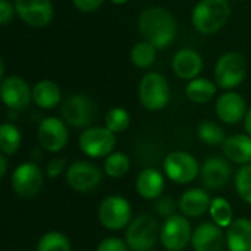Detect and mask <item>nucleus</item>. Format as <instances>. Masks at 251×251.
<instances>
[{
	"label": "nucleus",
	"instance_id": "1",
	"mask_svg": "<svg viewBox=\"0 0 251 251\" xmlns=\"http://www.w3.org/2000/svg\"><path fill=\"white\" fill-rule=\"evenodd\" d=\"M138 31L143 38L156 49H165L175 40L176 21L169 10L151 6L141 12L138 18Z\"/></svg>",
	"mask_w": 251,
	"mask_h": 251
},
{
	"label": "nucleus",
	"instance_id": "2",
	"mask_svg": "<svg viewBox=\"0 0 251 251\" xmlns=\"http://www.w3.org/2000/svg\"><path fill=\"white\" fill-rule=\"evenodd\" d=\"M229 16L228 0H200L193 10L191 21L200 34H215L228 22Z\"/></svg>",
	"mask_w": 251,
	"mask_h": 251
},
{
	"label": "nucleus",
	"instance_id": "3",
	"mask_svg": "<svg viewBox=\"0 0 251 251\" xmlns=\"http://www.w3.org/2000/svg\"><path fill=\"white\" fill-rule=\"evenodd\" d=\"M160 226L157 219L143 213L131 221L125 229V243L131 251H150L160 241Z\"/></svg>",
	"mask_w": 251,
	"mask_h": 251
},
{
	"label": "nucleus",
	"instance_id": "4",
	"mask_svg": "<svg viewBox=\"0 0 251 251\" xmlns=\"http://www.w3.org/2000/svg\"><path fill=\"white\" fill-rule=\"evenodd\" d=\"M99 221L109 231L126 229L132 221V207L122 196H107L99 206Z\"/></svg>",
	"mask_w": 251,
	"mask_h": 251
},
{
	"label": "nucleus",
	"instance_id": "5",
	"mask_svg": "<svg viewBox=\"0 0 251 251\" xmlns=\"http://www.w3.org/2000/svg\"><path fill=\"white\" fill-rule=\"evenodd\" d=\"M140 103L151 112L162 110L171 99V88L166 78L157 72H150L143 76L138 87Z\"/></svg>",
	"mask_w": 251,
	"mask_h": 251
},
{
	"label": "nucleus",
	"instance_id": "6",
	"mask_svg": "<svg viewBox=\"0 0 251 251\" xmlns=\"http://www.w3.org/2000/svg\"><path fill=\"white\" fill-rule=\"evenodd\" d=\"M200 165L197 159L187 151H171L163 160V171L168 179L175 184H191L200 175Z\"/></svg>",
	"mask_w": 251,
	"mask_h": 251
},
{
	"label": "nucleus",
	"instance_id": "7",
	"mask_svg": "<svg viewBox=\"0 0 251 251\" xmlns=\"http://www.w3.org/2000/svg\"><path fill=\"white\" fill-rule=\"evenodd\" d=\"M62 119L74 128H90L97 115V106L91 97L85 94L69 96L60 109Z\"/></svg>",
	"mask_w": 251,
	"mask_h": 251
},
{
	"label": "nucleus",
	"instance_id": "8",
	"mask_svg": "<svg viewBox=\"0 0 251 251\" xmlns=\"http://www.w3.org/2000/svg\"><path fill=\"white\" fill-rule=\"evenodd\" d=\"M79 150L93 159L107 157L116 146V134L106 126H90L78 138Z\"/></svg>",
	"mask_w": 251,
	"mask_h": 251
},
{
	"label": "nucleus",
	"instance_id": "9",
	"mask_svg": "<svg viewBox=\"0 0 251 251\" xmlns=\"http://www.w3.org/2000/svg\"><path fill=\"white\" fill-rule=\"evenodd\" d=\"M247 74V65L240 53L228 51L219 57L215 66V81L216 85L231 91L238 87Z\"/></svg>",
	"mask_w": 251,
	"mask_h": 251
},
{
	"label": "nucleus",
	"instance_id": "10",
	"mask_svg": "<svg viewBox=\"0 0 251 251\" xmlns=\"http://www.w3.org/2000/svg\"><path fill=\"white\" fill-rule=\"evenodd\" d=\"M103 172L97 165L87 160H76L65 171L66 184L76 193H90L103 181Z\"/></svg>",
	"mask_w": 251,
	"mask_h": 251
},
{
	"label": "nucleus",
	"instance_id": "11",
	"mask_svg": "<svg viewBox=\"0 0 251 251\" xmlns=\"http://www.w3.org/2000/svg\"><path fill=\"white\" fill-rule=\"evenodd\" d=\"M193 228L184 215H174L160 226V243L168 251H182L191 243Z\"/></svg>",
	"mask_w": 251,
	"mask_h": 251
},
{
	"label": "nucleus",
	"instance_id": "12",
	"mask_svg": "<svg viewBox=\"0 0 251 251\" xmlns=\"http://www.w3.org/2000/svg\"><path fill=\"white\" fill-rule=\"evenodd\" d=\"M43 182L44 176L40 166L34 162H24L15 168L10 185L18 197L28 200L35 197L41 191Z\"/></svg>",
	"mask_w": 251,
	"mask_h": 251
},
{
	"label": "nucleus",
	"instance_id": "13",
	"mask_svg": "<svg viewBox=\"0 0 251 251\" xmlns=\"http://www.w3.org/2000/svg\"><path fill=\"white\" fill-rule=\"evenodd\" d=\"M37 138L40 146L49 153H59L62 151L69 140L68 125L63 119L56 116L44 118L37 129Z\"/></svg>",
	"mask_w": 251,
	"mask_h": 251
},
{
	"label": "nucleus",
	"instance_id": "14",
	"mask_svg": "<svg viewBox=\"0 0 251 251\" xmlns=\"http://www.w3.org/2000/svg\"><path fill=\"white\" fill-rule=\"evenodd\" d=\"M18 16L29 26L41 28L53 19V4L50 0H15Z\"/></svg>",
	"mask_w": 251,
	"mask_h": 251
},
{
	"label": "nucleus",
	"instance_id": "15",
	"mask_svg": "<svg viewBox=\"0 0 251 251\" xmlns=\"http://www.w3.org/2000/svg\"><path fill=\"white\" fill-rule=\"evenodd\" d=\"M0 91L3 103L12 110H22L32 100V90L28 87L26 81L15 75L1 81Z\"/></svg>",
	"mask_w": 251,
	"mask_h": 251
},
{
	"label": "nucleus",
	"instance_id": "16",
	"mask_svg": "<svg viewBox=\"0 0 251 251\" xmlns=\"http://www.w3.org/2000/svg\"><path fill=\"white\" fill-rule=\"evenodd\" d=\"M215 109L219 121L226 125H237L238 122L244 121L247 115V103L244 97L235 91H226L221 94Z\"/></svg>",
	"mask_w": 251,
	"mask_h": 251
},
{
	"label": "nucleus",
	"instance_id": "17",
	"mask_svg": "<svg viewBox=\"0 0 251 251\" xmlns=\"http://www.w3.org/2000/svg\"><path fill=\"white\" fill-rule=\"evenodd\" d=\"M232 169L226 159L222 157H209L204 160L200 169L201 184L206 190H221L231 179Z\"/></svg>",
	"mask_w": 251,
	"mask_h": 251
},
{
	"label": "nucleus",
	"instance_id": "18",
	"mask_svg": "<svg viewBox=\"0 0 251 251\" xmlns=\"http://www.w3.org/2000/svg\"><path fill=\"white\" fill-rule=\"evenodd\" d=\"M191 246L194 251H222L226 246V237L222 228L213 222H203L193 231Z\"/></svg>",
	"mask_w": 251,
	"mask_h": 251
},
{
	"label": "nucleus",
	"instance_id": "19",
	"mask_svg": "<svg viewBox=\"0 0 251 251\" xmlns=\"http://www.w3.org/2000/svg\"><path fill=\"white\" fill-rule=\"evenodd\" d=\"M212 199L204 188H190L178 200V209L185 218H200L210 209Z\"/></svg>",
	"mask_w": 251,
	"mask_h": 251
},
{
	"label": "nucleus",
	"instance_id": "20",
	"mask_svg": "<svg viewBox=\"0 0 251 251\" xmlns=\"http://www.w3.org/2000/svg\"><path fill=\"white\" fill-rule=\"evenodd\" d=\"M166 181L162 172L153 168L143 169L135 179V190L144 200H157L163 196Z\"/></svg>",
	"mask_w": 251,
	"mask_h": 251
},
{
	"label": "nucleus",
	"instance_id": "21",
	"mask_svg": "<svg viewBox=\"0 0 251 251\" xmlns=\"http://www.w3.org/2000/svg\"><path fill=\"white\" fill-rule=\"evenodd\" d=\"M172 69L181 79H196L203 69L201 56L193 49H182L174 56Z\"/></svg>",
	"mask_w": 251,
	"mask_h": 251
},
{
	"label": "nucleus",
	"instance_id": "22",
	"mask_svg": "<svg viewBox=\"0 0 251 251\" xmlns=\"http://www.w3.org/2000/svg\"><path fill=\"white\" fill-rule=\"evenodd\" d=\"M226 160L237 165L251 163V137L249 134H235L225 140L222 146Z\"/></svg>",
	"mask_w": 251,
	"mask_h": 251
},
{
	"label": "nucleus",
	"instance_id": "23",
	"mask_svg": "<svg viewBox=\"0 0 251 251\" xmlns=\"http://www.w3.org/2000/svg\"><path fill=\"white\" fill-rule=\"evenodd\" d=\"M226 247L229 251H251V221L238 218L226 228Z\"/></svg>",
	"mask_w": 251,
	"mask_h": 251
},
{
	"label": "nucleus",
	"instance_id": "24",
	"mask_svg": "<svg viewBox=\"0 0 251 251\" xmlns=\"http://www.w3.org/2000/svg\"><path fill=\"white\" fill-rule=\"evenodd\" d=\"M62 99L60 87L54 81L43 79L32 87V101L40 109H54Z\"/></svg>",
	"mask_w": 251,
	"mask_h": 251
},
{
	"label": "nucleus",
	"instance_id": "25",
	"mask_svg": "<svg viewBox=\"0 0 251 251\" xmlns=\"http://www.w3.org/2000/svg\"><path fill=\"white\" fill-rule=\"evenodd\" d=\"M185 94L188 100L197 104H204L210 101L216 94V84H213L207 78H196L191 79L185 88Z\"/></svg>",
	"mask_w": 251,
	"mask_h": 251
},
{
	"label": "nucleus",
	"instance_id": "26",
	"mask_svg": "<svg viewBox=\"0 0 251 251\" xmlns=\"http://www.w3.org/2000/svg\"><path fill=\"white\" fill-rule=\"evenodd\" d=\"M209 215L212 218V222L218 225L219 228H229L232 225L234 219V209L231 203L224 197H213L209 209Z\"/></svg>",
	"mask_w": 251,
	"mask_h": 251
},
{
	"label": "nucleus",
	"instance_id": "27",
	"mask_svg": "<svg viewBox=\"0 0 251 251\" xmlns=\"http://www.w3.org/2000/svg\"><path fill=\"white\" fill-rule=\"evenodd\" d=\"M131 169V160L129 156L124 151H113L110 153L103 163V171L109 178L118 179L124 178Z\"/></svg>",
	"mask_w": 251,
	"mask_h": 251
},
{
	"label": "nucleus",
	"instance_id": "28",
	"mask_svg": "<svg viewBox=\"0 0 251 251\" xmlns=\"http://www.w3.org/2000/svg\"><path fill=\"white\" fill-rule=\"evenodd\" d=\"M21 144H22V137H21L19 129L10 122H4L0 126V151H1V154L12 156V154L18 153V150L21 149Z\"/></svg>",
	"mask_w": 251,
	"mask_h": 251
},
{
	"label": "nucleus",
	"instance_id": "29",
	"mask_svg": "<svg viewBox=\"0 0 251 251\" xmlns=\"http://www.w3.org/2000/svg\"><path fill=\"white\" fill-rule=\"evenodd\" d=\"M197 137L200 138V141L212 147L224 146L225 140L228 138L225 129L213 121H203L197 126Z\"/></svg>",
	"mask_w": 251,
	"mask_h": 251
},
{
	"label": "nucleus",
	"instance_id": "30",
	"mask_svg": "<svg viewBox=\"0 0 251 251\" xmlns=\"http://www.w3.org/2000/svg\"><path fill=\"white\" fill-rule=\"evenodd\" d=\"M37 251H72V246L65 234L59 231H50L38 240Z\"/></svg>",
	"mask_w": 251,
	"mask_h": 251
},
{
	"label": "nucleus",
	"instance_id": "31",
	"mask_svg": "<svg viewBox=\"0 0 251 251\" xmlns=\"http://www.w3.org/2000/svg\"><path fill=\"white\" fill-rule=\"evenodd\" d=\"M156 47L153 44H150L149 41L143 40L138 41L132 50H131V62L137 66V68H149L154 63L156 60Z\"/></svg>",
	"mask_w": 251,
	"mask_h": 251
},
{
	"label": "nucleus",
	"instance_id": "32",
	"mask_svg": "<svg viewBox=\"0 0 251 251\" xmlns=\"http://www.w3.org/2000/svg\"><path fill=\"white\" fill-rule=\"evenodd\" d=\"M131 125V115L124 107H113L106 113L104 126L110 129L113 134L125 132Z\"/></svg>",
	"mask_w": 251,
	"mask_h": 251
},
{
	"label": "nucleus",
	"instance_id": "33",
	"mask_svg": "<svg viewBox=\"0 0 251 251\" xmlns=\"http://www.w3.org/2000/svg\"><path fill=\"white\" fill-rule=\"evenodd\" d=\"M235 190L241 200L251 204V163L241 166L235 174Z\"/></svg>",
	"mask_w": 251,
	"mask_h": 251
},
{
	"label": "nucleus",
	"instance_id": "34",
	"mask_svg": "<svg viewBox=\"0 0 251 251\" xmlns=\"http://www.w3.org/2000/svg\"><path fill=\"white\" fill-rule=\"evenodd\" d=\"M176 207H179L178 203L169 196H162L160 199L156 200V204H154L156 213L159 216H162L163 219H168V218L176 215Z\"/></svg>",
	"mask_w": 251,
	"mask_h": 251
},
{
	"label": "nucleus",
	"instance_id": "35",
	"mask_svg": "<svg viewBox=\"0 0 251 251\" xmlns=\"http://www.w3.org/2000/svg\"><path fill=\"white\" fill-rule=\"evenodd\" d=\"M66 160L63 157H53L47 162L46 166V175L50 179H56L57 176H60L63 174V171H66Z\"/></svg>",
	"mask_w": 251,
	"mask_h": 251
},
{
	"label": "nucleus",
	"instance_id": "36",
	"mask_svg": "<svg viewBox=\"0 0 251 251\" xmlns=\"http://www.w3.org/2000/svg\"><path fill=\"white\" fill-rule=\"evenodd\" d=\"M97 251H128V246L118 237H107L99 243Z\"/></svg>",
	"mask_w": 251,
	"mask_h": 251
},
{
	"label": "nucleus",
	"instance_id": "37",
	"mask_svg": "<svg viewBox=\"0 0 251 251\" xmlns=\"http://www.w3.org/2000/svg\"><path fill=\"white\" fill-rule=\"evenodd\" d=\"M15 6H12V3L9 0H0V24L1 25H7L15 13Z\"/></svg>",
	"mask_w": 251,
	"mask_h": 251
},
{
	"label": "nucleus",
	"instance_id": "38",
	"mask_svg": "<svg viewBox=\"0 0 251 251\" xmlns=\"http://www.w3.org/2000/svg\"><path fill=\"white\" fill-rule=\"evenodd\" d=\"M104 0H72L74 6L81 10V12H94L97 10L101 4H103Z\"/></svg>",
	"mask_w": 251,
	"mask_h": 251
},
{
	"label": "nucleus",
	"instance_id": "39",
	"mask_svg": "<svg viewBox=\"0 0 251 251\" xmlns=\"http://www.w3.org/2000/svg\"><path fill=\"white\" fill-rule=\"evenodd\" d=\"M7 172V156L1 154L0 156V178H4Z\"/></svg>",
	"mask_w": 251,
	"mask_h": 251
},
{
	"label": "nucleus",
	"instance_id": "40",
	"mask_svg": "<svg viewBox=\"0 0 251 251\" xmlns=\"http://www.w3.org/2000/svg\"><path fill=\"white\" fill-rule=\"evenodd\" d=\"M244 129H246V132L251 137V107L247 110V115L244 118Z\"/></svg>",
	"mask_w": 251,
	"mask_h": 251
},
{
	"label": "nucleus",
	"instance_id": "41",
	"mask_svg": "<svg viewBox=\"0 0 251 251\" xmlns=\"http://www.w3.org/2000/svg\"><path fill=\"white\" fill-rule=\"evenodd\" d=\"M109 1H112V3H115V4H124V3H126L128 0H109Z\"/></svg>",
	"mask_w": 251,
	"mask_h": 251
},
{
	"label": "nucleus",
	"instance_id": "42",
	"mask_svg": "<svg viewBox=\"0 0 251 251\" xmlns=\"http://www.w3.org/2000/svg\"><path fill=\"white\" fill-rule=\"evenodd\" d=\"M238 1H241V0H238Z\"/></svg>",
	"mask_w": 251,
	"mask_h": 251
}]
</instances>
